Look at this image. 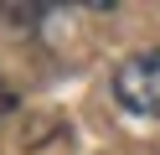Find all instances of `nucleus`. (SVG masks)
<instances>
[{"label": "nucleus", "instance_id": "obj_1", "mask_svg": "<svg viewBox=\"0 0 160 155\" xmlns=\"http://www.w3.org/2000/svg\"><path fill=\"white\" fill-rule=\"evenodd\" d=\"M114 98L139 119H160V47H145L119 62L114 72Z\"/></svg>", "mask_w": 160, "mask_h": 155}]
</instances>
